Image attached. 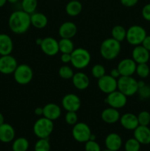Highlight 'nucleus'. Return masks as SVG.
<instances>
[{
	"label": "nucleus",
	"mask_w": 150,
	"mask_h": 151,
	"mask_svg": "<svg viewBox=\"0 0 150 151\" xmlns=\"http://www.w3.org/2000/svg\"><path fill=\"white\" fill-rule=\"evenodd\" d=\"M132 58L138 63H147L150 58V52L142 45L135 46L132 51Z\"/></svg>",
	"instance_id": "2eb2a0df"
},
{
	"label": "nucleus",
	"mask_w": 150,
	"mask_h": 151,
	"mask_svg": "<svg viewBox=\"0 0 150 151\" xmlns=\"http://www.w3.org/2000/svg\"><path fill=\"white\" fill-rule=\"evenodd\" d=\"M98 87L101 92L104 94H110L117 90V79L113 78L110 75H104L98 79Z\"/></svg>",
	"instance_id": "f8f14e48"
},
{
	"label": "nucleus",
	"mask_w": 150,
	"mask_h": 151,
	"mask_svg": "<svg viewBox=\"0 0 150 151\" xmlns=\"http://www.w3.org/2000/svg\"><path fill=\"white\" fill-rule=\"evenodd\" d=\"M121 125L128 131H134L139 125L138 116L132 113L124 114L119 119Z\"/></svg>",
	"instance_id": "dca6fc26"
},
{
	"label": "nucleus",
	"mask_w": 150,
	"mask_h": 151,
	"mask_svg": "<svg viewBox=\"0 0 150 151\" xmlns=\"http://www.w3.org/2000/svg\"><path fill=\"white\" fill-rule=\"evenodd\" d=\"M31 25L36 29H44L48 24V19L42 13H33L30 15Z\"/></svg>",
	"instance_id": "393cba45"
},
{
	"label": "nucleus",
	"mask_w": 150,
	"mask_h": 151,
	"mask_svg": "<svg viewBox=\"0 0 150 151\" xmlns=\"http://www.w3.org/2000/svg\"><path fill=\"white\" fill-rule=\"evenodd\" d=\"M141 15L146 21L150 22V3L146 4L143 7L142 10H141Z\"/></svg>",
	"instance_id": "ea45409f"
},
{
	"label": "nucleus",
	"mask_w": 150,
	"mask_h": 151,
	"mask_svg": "<svg viewBox=\"0 0 150 151\" xmlns=\"http://www.w3.org/2000/svg\"><path fill=\"white\" fill-rule=\"evenodd\" d=\"M16 131L14 128L8 123H3L0 125V142L10 143L15 139Z\"/></svg>",
	"instance_id": "4be33fe9"
},
{
	"label": "nucleus",
	"mask_w": 150,
	"mask_h": 151,
	"mask_svg": "<svg viewBox=\"0 0 150 151\" xmlns=\"http://www.w3.org/2000/svg\"><path fill=\"white\" fill-rule=\"evenodd\" d=\"M146 83L144 82L143 81H138V88H141V87H143L144 86H145Z\"/></svg>",
	"instance_id": "de8ad7c7"
},
{
	"label": "nucleus",
	"mask_w": 150,
	"mask_h": 151,
	"mask_svg": "<svg viewBox=\"0 0 150 151\" xmlns=\"http://www.w3.org/2000/svg\"><path fill=\"white\" fill-rule=\"evenodd\" d=\"M29 147V142L24 137H19L13 140L12 145L13 151H27Z\"/></svg>",
	"instance_id": "bb28decb"
},
{
	"label": "nucleus",
	"mask_w": 150,
	"mask_h": 151,
	"mask_svg": "<svg viewBox=\"0 0 150 151\" xmlns=\"http://www.w3.org/2000/svg\"><path fill=\"white\" fill-rule=\"evenodd\" d=\"M110 75L113 77V78H116V79H118V78L121 77V74L117 68H113V69H112V70L110 71Z\"/></svg>",
	"instance_id": "c03bdc74"
},
{
	"label": "nucleus",
	"mask_w": 150,
	"mask_h": 151,
	"mask_svg": "<svg viewBox=\"0 0 150 151\" xmlns=\"http://www.w3.org/2000/svg\"><path fill=\"white\" fill-rule=\"evenodd\" d=\"M134 138L136 139L141 145L150 144V128L148 126L138 125L134 130Z\"/></svg>",
	"instance_id": "aec40b11"
},
{
	"label": "nucleus",
	"mask_w": 150,
	"mask_h": 151,
	"mask_svg": "<svg viewBox=\"0 0 150 151\" xmlns=\"http://www.w3.org/2000/svg\"><path fill=\"white\" fill-rule=\"evenodd\" d=\"M139 0H120L121 4L126 7H132L138 4Z\"/></svg>",
	"instance_id": "a19ab883"
},
{
	"label": "nucleus",
	"mask_w": 150,
	"mask_h": 151,
	"mask_svg": "<svg viewBox=\"0 0 150 151\" xmlns=\"http://www.w3.org/2000/svg\"><path fill=\"white\" fill-rule=\"evenodd\" d=\"M89 140H96V136H95V134H91V137H90V139H89Z\"/></svg>",
	"instance_id": "603ef678"
},
{
	"label": "nucleus",
	"mask_w": 150,
	"mask_h": 151,
	"mask_svg": "<svg viewBox=\"0 0 150 151\" xmlns=\"http://www.w3.org/2000/svg\"><path fill=\"white\" fill-rule=\"evenodd\" d=\"M8 26L13 33L17 35L25 33L31 26L30 14L23 10L13 12L9 17Z\"/></svg>",
	"instance_id": "f257e3e1"
},
{
	"label": "nucleus",
	"mask_w": 150,
	"mask_h": 151,
	"mask_svg": "<svg viewBox=\"0 0 150 151\" xmlns=\"http://www.w3.org/2000/svg\"><path fill=\"white\" fill-rule=\"evenodd\" d=\"M58 45L59 51L61 53L71 54L75 49L73 41L69 38H61L58 41Z\"/></svg>",
	"instance_id": "cd10ccee"
},
{
	"label": "nucleus",
	"mask_w": 150,
	"mask_h": 151,
	"mask_svg": "<svg viewBox=\"0 0 150 151\" xmlns=\"http://www.w3.org/2000/svg\"><path fill=\"white\" fill-rule=\"evenodd\" d=\"M135 73L141 78H148L150 74V68L147 63H138L136 66Z\"/></svg>",
	"instance_id": "7c9ffc66"
},
{
	"label": "nucleus",
	"mask_w": 150,
	"mask_h": 151,
	"mask_svg": "<svg viewBox=\"0 0 150 151\" xmlns=\"http://www.w3.org/2000/svg\"><path fill=\"white\" fill-rule=\"evenodd\" d=\"M91 56L86 49L76 48L71 53V63L76 69H83L89 65Z\"/></svg>",
	"instance_id": "7ed1b4c3"
},
{
	"label": "nucleus",
	"mask_w": 150,
	"mask_h": 151,
	"mask_svg": "<svg viewBox=\"0 0 150 151\" xmlns=\"http://www.w3.org/2000/svg\"><path fill=\"white\" fill-rule=\"evenodd\" d=\"M19 1V0H7V2L10 3V4H16Z\"/></svg>",
	"instance_id": "3c124183"
},
{
	"label": "nucleus",
	"mask_w": 150,
	"mask_h": 151,
	"mask_svg": "<svg viewBox=\"0 0 150 151\" xmlns=\"http://www.w3.org/2000/svg\"><path fill=\"white\" fill-rule=\"evenodd\" d=\"M120 117L121 114L119 111V109L112 107L104 109L101 114V119L103 122L107 124H115L119 121Z\"/></svg>",
	"instance_id": "5701e85b"
},
{
	"label": "nucleus",
	"mask_w": 150,
	"mask_h": 151,
	"mask_svg": "<svg viewBox=\"0 0 150 151\" xmlns=\"http://www.w3.org/2000/svg\"><path fill=\"white\" fill-rule=\"evenodd\" d=\"M54 130L53 121L44 117H40L37 119L33 125L34 134L38 139H46L52 134Z\"/></svg>",
	"instance_id": "20e7f679"
},
{
	"label": "nucleus",
	"mask_w": 150,
	"mask_h": 151,
	"mask_svg": "<svg viewBox=\"0 0 150 151\" xmlns=\"http://www.w3.org/2000/svg\"><path fill=\"white\" fill-rule=\"evenodd\" d=\"M58 74L60 78H63V79L69 80L71 79L74 72V70L71 67L67 66V65H63L59 69Z\"/></svg>",
	"instance_id": "72a5a7b5"
},
{
	"label": "nucleus",
	"mask_w": 150,
	"mask_h": 151,
	"mask_svg": "<svg viewBox=\"0 0 150 151\" xmlns=\"http://www.w3.org/2000/svg\"><path fill=\"white\" fill-rule=\"evenodd\" d=\"M104 102L109 107L120 109L124 107L127 103V97L117 89L107 94Z\"/></svg>",
	"instance_id": "1a4fd4ad"
},
{
	"label": "nucleus",
	"mask_w": 150,
	"mask_h": 151,
	"mask_svg": "<svg viewBox=\"0 0 150 151\" xmlns=\"http://www.w3.org/2000/svg\"><path fill=\"white\" fill-rule=\"evenodd\" d=\"M72 137L76 142L80 143H85L90 139L91 131L90 127L83 122H76L73 125L71 131Z\"/></svg>",
	"instance_id": "6e6552de"
},
{
	"label": "nucleus",
	"mask_w": 150,
	"mask_h": 151,
	"mask_svg": "<svg viewBox=\"0 0 150 151\" xmlns=\"http://www.w3.org/2000/svg\"><path fill=\"white\" fill-rule=\"evenodd\" d=\"M76 32H77V27L72 22H63L58 29V33L61 38L71 39L76 35Z\"/></svg>",
	"instance_id": "f3484780"
},
{
	"label": "nucleus",
	"mask_w": 150,
	"mask_h": 151,
	"mask_svg": "<svg viewBox=\"0 0 150 151\" xmlns=\"http://www.w3.org/2000/svg\"><path fill=\"white\" fill-rule=\"evenodd\" d=\"M65 121L69 125H74L78 122V116L76 112L75 111H67L65 115Z\"/></svg>",
	"instance_id": "e433bc0d"
},
{
	"label": "nucleus",
	"mask_w": 150,
	"mask_h": 151,
	"mask_svg": "<svg viewBox=\"0 0 150 151\" xmlns=\"http://www.w3.org/2000/svg\"><path fill=\"white\" fill-rule=\"evenodd\" d=\"M101 147L96 140H88L85 142V151H101Z\"/></svg>",
	"instance_id": "4c0bfd02"
},
{
	"label": "nucleus",
	"mask_w": 150,
	"mask_h": 151,
	"mask_svg": "<svg viewBox=\"0 0 150 151\" xmlns=\"http://www.w3.org/2000/svg\"><path fill=\"white\" fill-rule=\"evenodd\" d=\"M33 70L27 64L22 63L18 65L17 68L13 72L15 81L20 85H26L32 81L33 78Z\"/></svg>",
	"instance_id": "0eeeda50"
},
{
	"label": "nucleus",
	"mask_w": 150,
	"mask_h": 151,
	"mask_svg": "<svg viewBox=\"0 0 150 151\" xmlns=\"http://www.w3.org/2000/svg\"><path fill=\"white\" fill-rule=\"evenodd\" d=\"M42 39H43V38H37L36 40H35V43H36L37 45H38V46L41 45V42H42Z\"/></svg>",
	"instance_id": "8fccbe9b"
},
{
	"label": "nucleus",
	"mask_w": 150,
	"mask_h": 151,
	"mask_svg": "<svg viewBox=\"0 0 150 151\" xmlns=\"http://www.w3.org/2000/svg\"><path fill=\"white\" fill-rule=\"evenodd\" d=\"M138 120L139 125L148 126L150 125V113L147 111H142L138 114Z\"/></svg>",
	"instance_id": "f704fd0d"
},
{
	"label": "nucleus",
	"mask_w": 150,
	"mask_h": 151,
	"mask_svg": "<svg viewBox=\"0 0 150 151\" xmlns=\"http://www.w3.org/2000/svg\"><path fill=\"white\" fill-rule=\"evenodd\" d=\"M43 109H44L43 116H44V117L47 118V119H50L51 121H54L59 119L60 117V116H61V109L56 103H47L46 105H45L43 107Z\"/></svg>",
	"instance_id": "6ab92c4d"
},
{
	"label": "nucleus",
	"mask_w": 150,
	"mask_h": 151,
	"mask_svg": "<svg viewBox=\"0 0 150 151\" xmlns=\"http://www.w3.org/2000/svg\"><path fill=\"white\" fill-rule=\"evenodd\" d=\"M146 35V31L143 27L132 25L126 29V40L130 45L135 47L141 45Z\"/></svg>",
	"instance_id": "423d86ee"
},
{
	"label": "nucleus",
	"mask_w": 150,
	"mask_h": 151,
	"mask_svg": "<svg viewBox=\"0 0 150 151\" xmlns=\"http://www.w3.org/2000/svg\"><path fill=\"white\" fill-rule=\"evenodd\" d=\"M60 60L63 63H71V54L69 53H62L60 56Z\"/></svg>",
	"instance_id": "79ce46f5"
},
{
	"label": "nucleus",
	"mask_w": 150,
	"mask_h": 151,
	"mask_svg": "<svg viewBox=\"0 0 150 151\" xmlns=\"http://www.w3.org/2000/svg\"><path fill=\"white\" fill-rule=\"evenodd\" d=\"M141 145L139 142L133 137L126 140L124 144V150L125 151H140Z\"/></svg>",
	"instance_id": "473e14b6"
},
{
	"label": "nucleus",
	"mask_w": 150,
	"mask_h": 151,
	"mask_svg": "<svg viewBox=\"0 0 150 151\" xmlns=\"http://www.w3.org/2000/svg\"><path fill=\"white\" fill-rule=\"evenodd\" d=\"M101 151H113V150H108V149H105V150H101Z\"/></svg>",
	"instance_id": "864d4df0"
},
{
	"label": "nucleus",
	"mask_w": 150,
	"mask_h": 151,
	"mask_svg": "<svg viewBox=\"0 0 150 151\" xmlns=\"http://www.w3.org/2000/svg\"><path fill=\"white\" fill-rule=\"evenodd\" d=\"M12 151H13V150H12Z\"/></svg>",
	"instance_id": "6e6d98bb"
},
{
	"label": "nucleus",
	"mask_w": 150,
	"mask_h": 151,
	"mask_svg": "<svg viewBox=\"0 0 150 151\" xmlns=\"http://www.w3.org/2000/svg\"><path fill=\"white\" fill-rule=\"evenodd\" d=\"M3 123H4V115L0 112V125H2Z\"/></svg>",
	"instance_id": "49530a36"
},
{
	"label": "nucleus",
	"mask_w": 150,
	"mask_h": 151,
	"mask_svg": "<svg viewBox=\"0 0 150 151\" xmlns=\"http://www.w3.org/2000/svg\"><path fill=\"white\" fill-rule=\"evenodd\" d=\"M137 63L132 58L122 59L119 63L117 69H119L121 76H132L136 71Z\"/></svg>",
	"instance_id": "4468645a"
},
{
	"label": "nucleus",
	"mask_w": 150,
	"mask_h": 151,
	"mask_svg": "<svg viewBox=\"0 0 150 151\" xmlns=\"http://www.w3.org/2000/svg\"><path fill=\"white\" fill-rule=\"evenodd\" d=\"M61 104L66 111L76 112L81 107V100L76 94L69 93L63 97Z\"/></svg>",
	"instance_id": "9b49d317"
},
{
	"label": "nucleus",
	"mask_w": 150,
	"mask_h": 151,
	"mask_svg": "<svg viewBox=\"0 0 150 151\" xmlns=\"http://www.w3.org/2000/svg\"><path fill=\"white\" fill-rule=\"evenodd\" d=\"M82 4L78 0H70L66 5V12L69 16L74 17L81 13Z\"/></svg>",
	"instance_id": "a878e982"
},
{
	"label": "nucleus",
	"mask_w": 150,
	"mask_h": 151,
	"mask_svg": "<svg viewBox=\"0 0 150 151\" xmlns=\"http://www.w3.org/2000/svg\"><path fill=\"white\" fill-rule=\"evenodd\" d=\"M78 1H79V0H78Z\"/></svg>",
	"instance_id": "5fc2aeb1"
},
{
	"label": "nucleus",
	"mask_w": 150,
	"mask_h": 151,
	"mask_svg": "<svg viewBox=\"0 0 150 151\" xmlns=\"http://www.w3.org/2000/svg\"><path fill=\"white\" fill-rule=\"evenodd\" d=\"M7 2V0H0V7H2Z\"/></svg>",
	"instance_id": "09e8293b"
},
{
	"label": "nucleus",
	"mask_w": 150,
	"mask_h": 151,
	"mask_svg": "<svg viewBox=\"0 0 150 151\" xmlns=\"http://www.w3.org/2000/svg\"><path fill=\"white\" fill-rule=\"evenodd\" d=\"M105 68L101 64H95L91 69V74L96 79H99L105 75Z\"/></svg>",
	"instance_id": "c9c22d12"
},
{
	"label": "nucleus",
	"mask_w": 150,
	"mask_h": 151,
	"mask_svg": "<svg viewBox=\"0 0 150 151\" xmlns=\"http://www.w3.org/2000/svg\"><path fill=\"white\" fill-rule=\"evenodd\" d=\"M40 47L43 52L48 56H54L60 52L58 41L52 37L43 38Z\"/></svg>",
	"instance_id": "ddd939ff"
},
{
	"label": "nucleus",
	"mask_w": 150,
	"mask_h": 151,
	"mask_svg": "<svg viewBox=\"0 0 150 151\" xmlns=\"http://www.w3.org/2000/svg\"><path fill=\"white\" fill-rule=\"evenodd\" d=\"M138 95L143 100H146V99L150 98V86L146 85L144 86L143 87L138 88Z\"/></svg>",
	"instance_id": "58836bf2"
},
{
	"label": "nucleus",
	"mask_w": 150,
	"mask_h": 151,
	"mask_svg": "<svg viewBox=\"0 0 150 151\" xmlns=\"http://www.w3.org/2000/svg\"><path fill=\"white\" fill-rule=\"evenodd\" d=\"M50 145L49 138L39 139L35 144L34 150L35 151H50Z\"/></svg>",
	"instance_id": "2f4dec72"
},
{
	"label": "nucleus",
	"mask_w": 150,
	"mask_h": 151,
	"mask_svg": "<svg viewBox=\"0 0 150 151\" xmlns=\"http://www.w3.org/2000/svg\"><path fill=\"white\" fill-rule=\"evenodd\" d=\"M141 45L150 52V35H146L144 40L143 41Z\"/></svg>",
	"instance_id": "37998d69"
},
{
	"label": "nucleus",
	"mask_w": 150,
	"mask_h": 151,
	"mask_svg": "<svg viewBox=\"0 0 150 151\" xmlns=\"http://www.w3.org/2000/svg\"><path fill=\"white\" fill-rule=\"evenodd\" d=\"M112 38L119 42H122L126 39V29L121 25H116L111 30Z\"/></svg>",
	"instance_id": "c85d7f7f"
},
{
	"label": "nucleus",
	"mask_w": 150,
	"mask_h": 151,
	"mask_svg": "<svg viewBox=\"0 0 150 151\" xmlns=\"http://www.w3.org/2000/svg\"><path fill=\"white\" fill-rule=\"evenodd\" d=\"M18 65L17 60L11 54L0 56V73L3 75L13 74Z\"/></svg>",
	"instance_id": "9d476101"
},
{
	"label": "nucleus",
	"mask_w": 150,
	"mask_h": 151,
	"mask_svg": "<svg viewBox=\"0 0 150 151\" xmlns=\"http://www.w3.org/2000/svg\"><path fill=\"white\" fill-rule=\"evenodd\" d=\"M34 113L36 116H43V114H44V109L41 107H37L36 109L34 111Z\"/></svg>",
	"instance_id": "a18cd8bd"
},
{
	"label": "nucleus",
	"mask_w": 150,
	"mask_h": 151,
	"mask_svg": "<svg viewBox=\"0 0 150 151\" xmlns=\"http://www.w3.org/2000/svg\"><path fill=\"white\" fill-rule=\"evenodd\" d=\"M117 89L130 97L138 92V81L132 76H121L117 79Z\"/></svg>",
	"instance_id": "39448f33"
},
{
	"label": "nucleus",
	"mask_w": 150,
	"mask_h": 151,
	"mask_svg": "<svg viewBox=\"0 0 150 151\" xmlns=\"http://www.w3.org/2000/svg\"><path fill=\"white\" fill-rule=\"evenodd\" d=\"M121 50V43L113 38L104 40L99 48L101 56L107 60H112L116 58L120 53Z\"/></svg>",
	"instance_id": "f03ea898"
},
{
	"label": "nucleus",
	"mask_w": 150,
	"mask_h": 151,
	"mask_svg": "<svg viewBox=\"0 0 150 151\" xmlns=\"http://www.w3.org/2000/svg\"><path fill=\"white\" fill-rule=\"evenodd\" d=\"M74 86L78 90H85L90 85L89 78L86 74L82 72H78L74 74L71 78Z\"/></svg>",
	"instance_id": "412c9836"
},
{
	"label": "nucleus",
	"mask_w": 150,
	"mask_h": 151,
	"mask_svg": "<svg viewBox=\"0 0 150 151\" xmlns=\"http://www.w3.org/2000/svg\"><path fill=\"white\" fill-rule=\"evenodd\" d=\"M13 50L11 37L5 33H0V55H10Z\"/></svg>",
	"instance_id": "b1692460"
},
{
	"label": "nucleus",
	"mask_w": 150,
	"mask_h": 151,
	"mask_svg": "<svg viewBox=\"0 0 150 151\" xmlns=\"http://www.w3.org/2000/svg\"><path fill=\"white\" fill-rule=\"evenodd\" d=\"M38 7V0H22L21 8L26 13L32 14Z\"/></svg>",
	"instance_id": "c756f323"
},
{
	"label": "nucleus",
	"mask_w": 150,
	"mask_h": 151,
	"mask_svg": "<svg viewBox=\"0 0 150 151\" xmlns=\"http://www.w3.org/2000/svg\"><path fill=\"white\" fill-rule=\"evenodd\" d=\"M122 144H123L122 138L119 134H116V133H110L104 139L106 149L110 150H119L121 147Z\"/></svg>",
	"instance_id": "a211bd4d"
}]
</instances>
